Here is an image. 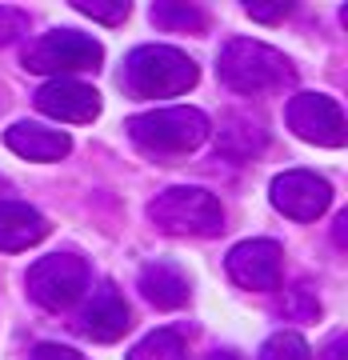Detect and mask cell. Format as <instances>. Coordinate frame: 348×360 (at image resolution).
I'll list each match as a JSON object with an SVG mask.
<instances>
[{
	"instance_id": "11",
	"label": "cell",
	"mask_w": 348,
	"mask_h": 360,
	"mask_svg": "<svg viewBox=\"0 0 348 360\" xmlns=\"http://www.w3.org/2000/svg\"><path fill=\"white\" fill-rule=\"evenodd\" d=\"M77 328H80V336H89L96 345H112V340H120L132 328V312L112 284H101L92 292V300L84 304V312H80Z\"/></svg>"
},
{
	"instance_id": "24",
	"label": "cell",
	"mask_w": 348,
	"mask_h": 360,
	"mask_svg": "<svg viewBox=\"0 0 348 360\" xmlns=\"http://www.w3.org/2000/svg\"><path fill=\"white\" fill-rule=\"evenodd\" d=\"M340 356H344V336H333V345H328L324 360H340Z\"/></svg>"
},
{
	"instance_id": "1",
	"label": "cell",
	"mask_w": 348,
	"mask_h": 360,
	"mask_svg": "<svg viewBox=\"0 0 348 360\" xmlns=\"http://www.w3.org/2000/svg\"><path fill=\"white\" fill-rule=\"evenodd\" d=\"M217 72H220V80H224L232 92H240V96L281 92L284 84H292V77H297V68H292V60H288L284 52H276L272 44H264V40H248V37H236L220 49Z\"/></svg>"
},
{
	"instance_id": "15",
	"label": "cell",
	"mask_w": 348,
	"mask_h": 360,
	"mask_svg": "<svg viewBox=\"0 0 348 360\" xmlns=\"http://www.w3.org/2000/svg\"><path fill=\"white\" fill-rule=\"evenodd\" d=\"M269 144V132L260 124L257 116L248 112H228L220 120V132H217V153L232 156V160H252V156L264 153Z\"/></svg>"
},
{
	"instance_id": "25",
	"label": "cell",
	"mask_w": 348,
	"mask_h": 360,
	"mask_svg": "<svg viewBox=\"0 0 348 360\" xmlns=\"http://www.w3.org/2000/svg\"><path fill=\"white\" fill-rule=\"evenodd\" d=\"M208 360H240V356H236V352H228V348H220V352H212Z\"/></svg>"
},
{
	"instance_id": "2",
	"label": "cell",
	"mask_w": 348,
	"mask_h": 360,
	"mask_svg": "<svg viewBox=\"0 0 348 360\" xmlns=\"http://www.w3.org/2000/svg\"><path fill=\"white\" fill-rule=\"evenodd\" d=\"M196 77H200V68L188 52L172 49V44H141V49L129 52L120 84L141 101H160V96L188 92Z\"/></svg>"
},
{
	"instance_id": "7",
	"label": "cell",
	"mask_w": 348,
	"mask_h": 360,
	"mask_svg": "<svg viewBox=\"0 0 348 360\" xmlns=\"http://www.w3.org/2000/svg\"><path fill=\"white\" fill-rule=\"evenodd\" d=\"M288 129L297 132L300 141L316 144V148H344L348 141L344 112L324 92H297L288 101Z\"/></svg>"
},
{
	"instance_id": "22",
	"label": "cell",
	"mask_w": 348,
	"mask_h": 360,
	"mask_svg": "<svg viewBox=\"0 0 348 360\" xmlns=\"http://www.w3.org/2000/svg\"><path fill=\"white\" fill-rule=\"evenodd\" d=\"M28 360H84V356H80L77 348H68V345H37Z\"/></svg>"
},
{
	"instance_id": "5",
	"label": "cell",
	"mask_w": 348,
	"mask_h": 360,
	"mask_svg": "<svg viewBox=\"0 0 348 360\" xmlns=\"http://www.w3.org/2000/svg\"><path fill=\"white\" fill-rule=\"evenodd\" d=\"M104 60V49L92 37L77 32V28H56L44 32L40 40H32L25 49V68L40 72V77H72V72H96Z\"/></svg>"
},
{
	"instance_id": "18",
	"label": "cell",
	"mask_w": 348,
	"mask_h": 360,
	"mask_svg": "<svg viewBox=\"0 0 348 360\" xmlns=\"http://www.w3.org/2000/svg\"><path fill=\"white\" fill-rule=\"evenodd\" d=\"M257 360H312V348L300 333H272L264 345H260V356Z\"/></svg>"
},
{
	"instance_id": "14",
	"label": "cell",
	"mask_w": 348,
	"mask_h": 360,
	"mask_svg": "<svg viewBox=\"0 0 348 360\" xmlns=\"http://www.w3.org/2000/svg\"><path fill=\"white\" fill-rule=\"evenodd\" d=\"M136 288L144 292L148 304H156V309H165V312L184 309V304H188V296H193L188 276H184L176 264H168V260H153V264H144Z\"/></svg>"
},
{
	"instance_id": "6",
	"label": "cell",
	"mask_w": 348,
	"mask_h": 360,
	"mask_svg": "<svg viewBox=\"0 0 348 360\" xmlns=\"http://www.w3.org/2000/svg\"><path fill=\"white\" fill-rule=\"evenodd\" d=\"M89 281H92L89 260L77 257V252H52V257H40L25 276L28 296L49 312L72 309L80 296L89 292Z\"/></svg>"
},
{
	"instance_id": "19",
	"label": "cell",
	"mask_w": 348,
	"mask_h": 360,
	"mask_svg": "<svg viewBox=\"0 0 348 360\" xmlns=\"http://www.w3.org/2000/svg\"><path fill=\"white\" fill-rule=\"evenodd\" d=\"M72 8L84 13V16H92V20H104V25H120V20L132 13L129 0H112V4H104V0H77Z\"/></svg>"
},
{
	"instance_id": "17",
	"label": "cell",
	"mask_w": 348,
	"mask_h": 360,
	"mask_svg": "<svg viewBox=\"0 0 348 360\" xmlns=\"http://www.w3.org/2000/svg\"><path fill=\"white\" fill-rule=\"evenodd\" d=\"M153 25L168 28V32H205V13L193 4L160 0V4H153Z\"/></svg>"
},
{
	"instance_id": "20",
	"label": "cell",
	"mask_w": 348,
	"mask_h": 360,
	"mask_svg": "<svg viewBox=\"0 0 348 360\" xmlns=\"http://www.w3.org/2000/svg\"><path fill=\"white\" fill-rule=\"evenodd\" d=\"M28 28V16L20 8H8V4H0V49L4 44H13L20 32Z\"/></svg>"
},
{
	"instance_id": "4",
	"label": "cell",
	"mask_w": 348,
	"mask_h": 360,
	"mask_svg": "<svg viewBox=\"0 0 348 360\" xmlns=\"http://www.w3.org/2000/svg\"><path fill=\"white\" fill-rule=\"evenodd\" d=\"M148 220L168 236H217L224 229V208L205 188L176 184L156 193V200L148 205Z\"/></svg>"
},
{
	"instance_id": "12",
	"label": "cell",
	"mask_w": 348,
	"mask_h": 360,
	"mask_svg": "<svg viewBox=\"0 0 348 360\" xmlns=\"http://www.w3.org/2000/svg\"><path fill=\"white\" fill-rule=\"evenodd\" d=\"M4 144H8L16 156L37 160V165H52V160H60V156L72 153L68 132L44 129V124H32V120H20V124H13V129L4 132Z\"/></svg>"
},
{
	"instance_id": "13",
	"label": "cell",
	"mask_w": 348,
	"mask_h": 360,
	"mask_svg": "<svg viewBox=\"0 0 348 360\" xmlns=\"http://www.w3.org/2000/svg\"><path fill=\"white\" fill-rule=\"evenodd\" d=\"M49 236V220L32 205L0 200V252H25Z\"/></svg>"
},
{
	"instance_id": "23",
	"label": "cell",
	"mask_w": 348,
	"mask_h": 360,
	"mask_svg": "<svg viewBox=\"0 0 348 360\" xmlns=\"http://www.w3.org/2000/svg\"><path fill=\"white\" fill-rule=\"evenodd\" d=\"M336 245H340V248L348 245V212H340V217H336Z\"/></svg>"
},
{
	"instance_id": "21",
	"label": "cell",
	"mask_w": 348,
	"mask_h": 360,
	"mask_svg": "<svg viewBox=\"0 0 348 360\" xmlns=\"http://www.w3.org/2000/svg\"><path fill=\"white\" fill-rule=\"evenodd\" d=\"M245 13L252 16V20H269V25H272V20H284V16L292 13V4H284V0H281V4H257V0H248Z\"/></svg>"
},
{
	"instance_id": "10",
	"label": "cell",
	"mask_w": 348,
	"mask_h": 360,
	"mask_svg": "<svg viewBox=\"0 0 348 360\" xmlns=\"http://www.w3.org/2000/svg\"><path fill=\"white\" fill-rule=\"evenodd\" d=\"M37 108L44 116H52V120H65V124H89V120L101 116V92L92 84H84V80L60 77V80L40 84Z\"/></svg>"
},
{
	"instance_id": "16",
	"label": "cell",
	"mask_w": 348,
	"mask_h": 360,
	"mask_svg": "<svg viewBox=\"0 0 348 360\" xmlns=\"http://www.w3.org/2000/svg\"><path fill=\"white\" fill-rule=\"evenodd\" d=\"M129 360H188V345L176 328H156L132 348Z\"/></svg>"
},
{
	"instance_id": "3",
	"label": "cell",
	"mask_w": 348,
	"mask_h": 360,
	"mask_svg": "<svg viewBox=\"0 0 348 360\" xmlns=\"http://www.w3.org/2000/svg\"><path fill=\"white\" fill-rule=\"evenodd\" d=\"M124 129H129L132 144L144 148L148 156H184L208 141L212 124L200 108L176 104V108H153V112L132 116Z\"/></svg>"
},
{
	"instance_id": "9",
	"label": "cell",
	"mask_w": 348,
	"mask_h": 360,
	"mask_svg": "<svg viewBox=\"0 0 348 360\" xmlns=\"http://www.w3.org/2000/svg\"><path fill=\"white\" fill-rule=\"evenodd\" d=\"M228 276L248 292H272L281 284V264L284 252L276 240H240L228 252Z\"/></svg>"
},
{
	"instance_id": "8",
	"label": "cell",
	"mask_w": 348,
	"mask_h": 360,
	"mask_svg": "<svg viewBox=\"0 0 348 360\" xmlns=\"http://www.w3.org/2000/svg\"><path fill=\"white\" fill-rule=\"evenodd\" d=\"M269 196H272V205H276V212H284V217H292V220H316L333 205L328 180L316 176V172H304V168L281 172V176L272 180Z\"/></svg>"
}]
</instances>
